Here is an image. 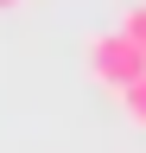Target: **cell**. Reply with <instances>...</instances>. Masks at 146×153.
Masks as SVG:
<instances>
[{"mask_svg": "<svg viewBox=\"0 0 146 153\" xmlns=\"http://www.w3.org/2000/svg\"><path fill=\"white\" fill-rule=\"evenodd\" d=\"M121 32H127V38H134V51L146 57V0H140V7H134V13H127V19H121Z\"/></svg>", "mask_w": 146, "mask_h": 153, "instance_id": "3", "label": "cell"}, {"mask_svg": "<svg viewBox=\"0 0 146 153\" xmlns=\"http://www.w3.org/2000/svg\"><path fill=\"white\" fill-rule=\"evenodd\" d=\"M140 70H146V57L134 51V38H127V32H102V38H89V76H95V83L127 89Z\"/></svg>", "mask_w": 146, "mask_h": 153, "instance_id": "1", "label": "cell"}, {"mask_svg": "<svg viewBox=\"0 0 146 153\" xmlns=\"http://www.w3.org/2000/svg\"><path fill=\"white\" fill-rule=\"evenodd\" d=\"M0 7H19V0H0Z\"/></svg>", "mask_w": 146, "mask_h": 153, "instance_id": "4", "label": "cell"}, {"mask_svg": "<svg viewBox=\"0 0 146 153\" xmlns=\"http://www.w3.org/2000/svg\"><path fill=\"white\" fill-rule=\"evenodd\" d=\"M121 108H127V121H134V128H146V70L121 89Z\"/></svg>", "mask_w": 146, "mask_h": 153, "instance_id": "2", "label": "cell"}]
</instances>
